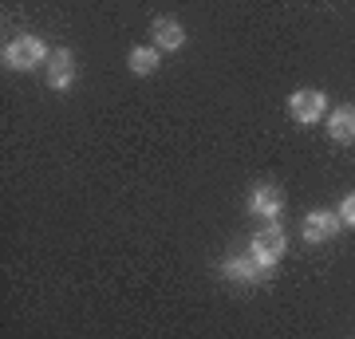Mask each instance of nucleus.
I'll return each mask as SVG.
<instances>
[{"mask_svg":"<svg viewBox=\"0 0 355 339\" xmlns=\"http://www.w3.org/2000/svg\"><path fill=\"white\" fill-rule=\"evenodd\" d=\"M284 252H288V233H284L280 221H265L261 233H253V241H249V257H253L265 272H272V268L284 261Z\"/></svg>","mask_w":355,"mask_h":339,"instance_id":"1","label":"nucleus"},{"mask_svg":"<svg viewBox=\"0 0 355 339\" xmlns=\"http://www.w3.org/2000/svg\"><path fill=\"white\" fill-rule=\"evenodd\" d=\"M48 60H51V48L32 32L4 44V67H12V71H36V67H48Z\"/></svg>","mask_w":355,"mask_h":339,"instance_id":"2","label":"nucleus"},{"mask_svg":"<svg viewBox=\"0 0 355 339\" xmlns=\"http://www.w3.org/2000/svg\"><path fill=\"white\" fill-rule=\"evenodd\" d=\"M340 217H336V209H312V214L300 217V241L304 245H328V241H336V233H340Z\"/></svg>","mask_w":355,"mask_h":339,"instance_id":"3","label":"nucleus"},{"mask_svg":"<svg viewBox=\"0 0 355 339\" xmlns=\"http://www.w3.org/2000/svg\"><path fill=\"white\" fill-rule=\"evenodd\" d=\"M44 79H48L51 91H71V87H76V79H79L76 51H71V48H55V51H51L48 67H44Z\"/></svg>","mask_w":355,"mask_h":339,"instance_id":"4","label":"nucleus"},{"mask_svg":"<svg viewBox=\"0 0 355 339\" xmlns=\"http://www.w3.org/2000/svg\"><path fill=\"white\" fill-rule=\"evenodd\" d=\"M328 99H324V91H316V87H304V91H296L288 99V114L296 119L300 126H312V123H320V119H328Z\"/></svg>","mask_w":355,"mask_h":339,"instance_id":"5","label":"nucleus"},{"mask_svg":"<svg viewBox=\"0 0 355 339\" xmlns=\"http://www.w3.org/2000/svg\"><path fill=\"white\" fill-rule=\"evenodd\" d=\"M249 214L261 217V221H280V214H284V189L272 186V182H257L249 189Z\"/></svg>","mask_w":355,"mask_h":339,"instance_id":"6","label":"nucleus"},{"mask_svg":"<svg viewBox=\"0 0 355 339\" xmlns=\"http://www.w3.org/2000/svg\"><path fill=\"white\" fill-rule=\"evenodd\" d=\"M150 48H158L162 55L182 51L186 48V28L178 24L174 16H158V20L150 24Z\"/></svg>","mask_w":355,"mask_h":339,"instance_id":"7","label":"nucleus"},{"mask_svg":"<svg viewBox=\"0 0 355 339\" xmlns=\"http://www.w3.org/2000/svg\"><path fill=\"white\" fill-rule=\"evenodd\" d=\"M221 277L233 280V284H261V280H268V272L249 257V252H241V257H225V261H221Z\"/></svg>","mask_w":355,"mask_h":339,"instance_id":"8","label":"nucleus"},{"mask_svg":"<svg viewBox=\"0 0 355 339\" xmlns=\"http://www.w3.org/2000/svg\"><path fill=\"white\" fill-rule=\"evenodd\" d=\"M324 123H328L331 142H340V146L355 142V107H352V103H343V107H331Z\"/></svg>","mask_w":355,"mask_h":339,"instance_id":"9","label":"nucleus"},{"mask_svg":"<svg viewBox=\"0 0 355 339\" xmlns=\"http://www.w3.org/2000/svg\"><path fill=\"white\" fill-rule=\"evenodd\" d=\"M127 67L135 71V76H154V71L162 67V51H158V48H150V44H142V48H130Z\"/></svg>","mask_w":355,"mask_h":339,"instance_id":"10","label":"nucleus"},{"mask_svg":"<svg viewBox=\"0 0 355 339\" xmlns=\"http://www.w3.org/2000/svg\"><path fill=\"white\" fill-rule=\"evenodd\" d=\"M336 217H340V225H343V229H355V193H347V198L340 201Z\"/></svg>","mask_w":355,"mask_h":339,"instance_id":"11","label":"nucleus"}]
</instances>
